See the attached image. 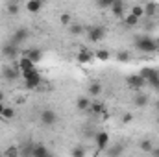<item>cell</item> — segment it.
I'll use <instances>...</instances> for the list:
<instances>
[{"instance_id": "6da1fadb", "label": "cell", "mask_w": 159, "mask_h": 157, "mask_svg": "<svg viewBox=\"0 0 159 157\" xmlns=\"http://www.w3.org/2000/svg\"><path fill=\"white\" fill-rule=\"evenodd\" d=\"M135 46L139 52H144V54H154L157 52V44H156V39H152L150 35H141L135 39Z\"/></svg>"}, {"instance_id": "7a4b0ae2", "label": "cell", "mask_w": 159, "mask_h": 157, "mask_svg": "<svg viewBox=\"0 0 159 157\" xmlns=\"http://www.w3.org/2000/svg\"><path fill=\"white\" fill-rule=\"evenodd\" d=\"M139 76L146 81V85H152L154 89H159V72L156 69H150V67H144L139 70Z\"/></svg>"}, {"instance_id": "3957f363", "label": "cell", "mask_w": 159, "mask_h": 157, "mask_svg": "<svg viewBox=\"0 0 159 157\" xmlns=\"http://www.w3.org/2000/svg\"><path fill=\"white\" fill-rule=\"evenodd\" d=\"M126 85L131 89V91H135V92H141V89L146 85V81L139 76V72L137 74H129V76H126Z\"/></svg>"}, {"instance_id": "277c9868", "label": "cell", "mask_w": 159, "mask_h": 157, "mask_svg": "<svg viewBox=\"0 0 159 157\" xmlns=\"http://www.w3.org/2000/svg\"><path fill=\"white\" fill-rule=\"evenodd\" d=\"M94 144H96V150L98 152H104L109 148V133L107 131H98L94 135Z\"/></svg>"}, {"instance_id": "5b68a950", "label": "cell", "mask_w": 159, "mask_h": 157, "mask_svg": "<svg viewBox=\"0 0 159 157\" xmlns=\"http://www.w3.org/2000/svg\"><path fill=\"white\" fill-rule=\"evenodd\" d=\"M39 120H41V124H44V126H54L57 122V115H56L54 109H43L39 115Z\"/></svg>"}, {"instance_id": "8992f818", "label": "cell", "mask_w": 159, "mask_h": 157, "mask_svg": "<svg viewBox=\"0 0 159 157\" xmlns=\"http://www.w3.org/2000/svg\"><path fill=\"white\" fill-rule=\"evenodd\" d=\"M28 37H30V30L28 28H17L15 30V34H13V39H11V44H22V43H26L28 41Z\"/></svg>"}, {"instance_id": "52a82bcc", "label": "cell", "mask_w": 159, "mask_h": 157, "mask_svg": "<svg viewBox=\"0 0 159 157\" xmlns=\"http://www.w3.org/2000/svg\"><path fill=\"white\" fill-rule=\"evenodd\" d=\"M87 35H89V39L93 41V43H100L106 37V28H102V26H91L87 30Z\"/></svg>"}, {"instance_id": "ba28073f", "label": "cell", "mask_w": 159, "mask_h": 157, "mask_svg": "<svg viewBox=\"0 0 159 157\" xmlns=\"http://www.w3.org/2000/svg\"><path fill=\"white\" fill-rule=\"evenodd\" d=\"M2 56L6 57V59H17L19 57V50H17V46L15 44H4L2 46Z\"/></svg>"}, {"instance_id": "9c48e42d", "label": "cell", "mask_w": 159, "mask_h": 157, "mask_svg": "<svg viewBox=\"0 0 159 157\" xmlns=\"http://www.w3.org/2000/svg\"><path fill=\"white\" fill-rule=\"evenodd\" d=\"M20 72H28V70H32V69H35V65L26 57V56H20V59H17V65H15Z\"/></svg>"}, {"instance_id": "30bf717a", "label": "cell", "mask_w": 159, "mask_h": 157, "mask_svg": "<svg viewBox=\"0 0 159 157\" xmlns=\"http://www.w3.org/2000/svg\"><path fill=\"white\" fill-rule=\"evenodd\" d=\"M109 11L115 15V17H124L126 15V4L122 0H113V6L109 7Z\"/></svg>"}, {"instance_id": "8fae6325", "label": "cell", "mask_w": 159, "mask_h": 157, "mask_svg": "<svg viewBox=\"0 0 159 157\" xmlns=\"http://www.w3.org/2000/svg\"><path fill=\"white\" fill-rule=\"evenodd\" d=\"M41 9H43V0H28V2H26V11H28V13L37 15Z\"/></svg>"}, {"instance_id": "7c38bea8", "label": "cell", "mask_w": 159, "mask_h": 157, "mask_svg": "<svg viewBox=\"0 0 159 157\" xmlns=\"http://www.w3.org/2000/svg\"><path fill=\"white\" fill-rule=\"evenodd\" d=\"M32 157H54L48 148L44 144H34V150H32Z\"/></svg>"}, {"instance_id": "4fadbf2b", "label": "cell", "mask_w": 159, "mask_h": 157, "mask_svg": "<svg viewBox=\"0 0 159 157\" xmlns=\"http://www.w3.org/2000/svg\"><path fill=\"white\" fill-rule=\"evenodd\" d=\"M4 78L7 81H15V79L20 78V70L17 67H6L4 69Z\"/></svg>"}, {"instance_id": "5bb4252c", "label": "cell", "mask_w": 159, "mask_h": 157, "mask_svg": "<svg viewBox=\"0 0 159 157\" xmlns=\"http://www.w3.org/2000/svg\"><path fill=\"white\" fill-rule=\"evenodd\" d=\"M24 56H26L34 65H35V63H39L41 59H43V52H41V48H30Z\"/></svg>"}, {"instance_id": "9a60e30c", "label": "cell", "mask_w": 159, "mask_h": 157, "mask_svg": "<svg viewBox=\"0 0 159 157\" xmlns=\"http://www.w3.org/2000/svg\"><path fill=\"white\" fill-rule=\"evenodd\" d=\"M139 20H141V19H137V17L131 15V13H126V15L122 17V22H124L126 28H135V26H139Z\"/></svg>"}, {"instance_id": "2e32d148", "label": "cell", "mask_w": 159, "mask_h": 157, "mask_svg": "<svg viewBox=\"0 0 159 157\" xmlns=\"http://www.w3.org/2000/svg\"><path fill=\"white\" fill-rule=\"evenodd\" d=\"M106 109V105H104V102H100V100H91V105H89V111L94 115V117H98L102 111Z\"/></svg>"}, {"instance_id": "e0dca14e", "label": "cell", "mask_w": 159, "mask_h": 157, "mask_svg": "<svg viewBox=\"0 0 159 157\" xmlns=\"http://www.w3.org/2000/svg\"><path fill=\"white\" fill-rule=\"evenodd\" d=\"M41 81H43V78H41V74H37V76H34V78L26 79V81H24V85H26V89L35 91V89H39V87H41Z\"/></svg>"}, {"instance_id": "ac0fdd59", "label": "cell", "mask_w": 159, "mask_h": 157, "mask_svg": "<svg viewBox=\"0 0 159 157\" xmlns=\"http://www.w3.org/2000/svg\"><path fill=\"white\" fill-rule=\"evenodd\" d=\"M89 105H91V98L89 96H80L78 102H76V109L78 111H89Z\"/></svg>"}, {"instance_id": "d6986e66", "label": "cell", "mask_w": 159, "mask_h": 157, "mask_svg": "<svg viewBox=\"0 0 159 157\" xmlns=\"http://www.w3.org/2000/svg\"><path fill=\"white\" fill-rule=\"evenodd\" d=\"M133 104H135L137 107H146V105H148V96H146L144 92H137L135 98H133Z\"/></svg>"}, {"instance_id": "ffe728a7", "label": "cell", "mask_w": 159, "mask_h": 157, "mask_svg": "<svg viewBox=\"0 0 159 157\" xmlns=\"http://www.w3.org/2000/svg\"><path fill=\"white\" fill-rule=\"evenodd\" d=\"M122 152H124V144H122V142H117L115 146L107 148V157H120Z\"/></svg>"}, {"instance_id": "44dd1931", "label": "cell", "mask_w": 159, "mask_h": 157, "mask_svg": "<svg viewBox=\"0 0 159 157\" xmlns=\"http://www.w3.org/2000/svg\"><path fill=\"white\" fill-rule=\"evenodd\" d=\"M6 11H7L9 15H19V11H20V6H19V2H15V0H9V2H6Z\"/></svg>"}, {"instance_id": "7402d4cb", "label": "cell", "mask_w": 159, "mask_h": 157, "mask_svg": "<svg viewBox=\"0 0 159 157\" xmlns=\"http://www.w3.org/2000/svg\"><path fill=\"white\" fill-rule=\"evenodd\" d=\"M93 57H94V54H91V52L85 50V48H81V50L78 52V61L80 63H89Z\"/></svg>"}, {"instance_id": "603a6c76", "label": "cell", "mask_w": 159, "mask_h": 157, "mask_svg": "<svg viewBox=\"0 0 159 157\" xmlns=\"http://www.w3.org/2000/svg\"><path fill=\"white\" fill-rule=\"evenodd\" d=\"M143 7H144V17H154L156 11H157V4H156V2H148V4H144Z\"/></svg>"}, {"instance_id": "cb8c5ba5", "label": "cell", "mask_w": 159, "mask_h": 157, "mask_svg": "<svg viewBox=\"0 0 159 157\" xmlns=\"http://www.w3.org/2000/svg\"><path fill=\"white\" fill-rule=\"evenodd\" d=\"M87 91H89V96H94V98H96V96H100V92H102V85H100L98 81H93Z\"/></svg>"}, {"instance_id": "d4e9b609", "label": "cell", "mask_w": 159, "mask_h": 157, "mask_svg": "<svg viewBox=\"0 0 159 157\" xmlns=\"http://www.w3.org/2000/svg\"><path fill=\"white\" fill-rule=\"evenodd\" d=\"M139 148H141V152H144V154H150V152L154 150V142H152L150 139H143V141L139 142Z\"/></svg>"}, {"instance_id": "484cf974", "label": "cell", "mask_w": 159, "mask_h": 157, "mask_svg": "<svg viewBox=\"0 0 159 157\" xmlns=\"http://www.w3.org/2000/svg\"><path fill=\"white\" fill-rule=\"evenodd\" d=\"M19 150H20V155H22V157H32V150H34V144H32V142L20 144V146H19Z\"/></svg>"}, {"instance_id": "4316f807", "label": "cell", "mask_w": 159, "mask_h": 157, "mask_svg": "<svg viewBox=\"0 0 159 157\" xmlns=\"http://www.w3.org/2000/svg\"><path fill=\"white\" fill-rule=\"evenodd\" d=\"M129 13H131V15H135L137 19H143V17H144V7H143V4H133Z\"/></svg>"}, {"instance_id": "83f0119b", "label": "cell", "mask_w": 159, "mask_h": 157, "mask_svg": "<svg viewBox=\"0 0 159 157\" xmlns=\"http://www.w3.org/2000/svg\"><path fill=\"white\" fill-rule=\"evenodd\" d=\"M4 157H20V150H19V146H7L6 148V152H4Z\"/></svg>"}, {"instance_id": "f1b7e54d", "label": "cell", "mask_w": 159, "mask_h": 157, "mask_svg": "<svg viewBox=\"0 0 159 157\" xmlns=\"http://www.w3.org/2000/svg\"><path fill=\"white\" fill-rule=\"evenodd\" d=\"M83 32H85V28H83L81 24H70V26H69V34H70V35H81Z\"/></svg>"}, {"instance_id": "f546056e", "label": "cell", "mask_w": 159, "mask_h": 157, "mask_svg": "<svg viewBox=\"0 0 159 157\" xmlns=\"http://www.w3.org/2000/svg\"><path fill=\"white\" fill-rule=\"evenodd\" d=\"M94 59H98V61H107V59H109V52L104 50V48H102V50H96V52H94Z\"/></svg>"}, {"instance_id": "4dcf8cb0", "label": "cell", "mask_w": 159, "mask_h": 157, "mask_svg": "<svg viewBox=\"0 0 159 157\" xmlns=\"http://www.w3.org/2000/svg\"><path fill=\"white\" fill-rule=\"evenodd\" d=\"M4 120H11V118H15V109L13 107H9V105H6V109H4V113H2V117Z\"/></svg>"}, {"instance_id": "1f68e13d", "label": "cell", "mask_w": 159, "mask_h": 157, "mask_svg": "<svg viewBox=\"0 0 159 157\" xmlns=\"http://www.w3.org/2000/svg\"><path fill=\"white\" fill-rule=\"evenodd\" d=\"M59 22H61L63 26H70V22H72V15H70V13H61V15H59Z\"/></svg>"}, {"instance_id": "d6a6232c", "label": "cell", "mask_w": 159, "mask_h": 157, "mask_svg": "<svg viewBox=\"0 0 159 157\" xmlns=\"http://www.w3.org/2000/svg\"><path fill=\"white\" fill-rule=\"evenodd\" d=\"M117 61L128 63V61H129V52H128V50H120L119 54H117Z\"/></svg>"}, {"instance_id": "836d02e7", "label": "cell", "mask_w": 159, "mask_h": 157, "mask_svg": "<svg viewBox=\"0 0 159 157\" xmlns=\"http://www.w3.org/2000/svg\"><path fill=\"white\" fill-rule=\"evenodd\" d=\"M70 154H72V157H85V148L83 146H74Z\"/></svg>"}, {"instance_id": "e575fe53", "label": "cell", "mask_w": 159, "mask_h": 157, "mask_svg": "<svg viewBox=\"0 0 159 157\" xmlns=\"http://www.w3.org/2000/svg\"><path fill=\"white\" fill-rule=\"evenodd\" d=\"M96 6H98V7H107V9H109V7L113 6V0H98Z\"/></svg>"}, {"instance_id": "d590c367", "label": "cell", "mask_w": 159, "mask_h": 157, "mask_svg": "<svg viewBox=\"0 0 159 157\" xmlns=\"http://www.w3.org/2000/svg\"><path fill=\"white\" fill-rule=\"evenodd\" d=\"M98 118H100V120H107V118H109V111H107V109H104V111L98 115Z\"/></svg>"}, {"instance_id": "8d00e7d4", "label": "cell", "mask_w": 159, "mask_h": 157, "mask_svg": "<svg viewBox=\"0 0 159 157\" xmlns=\"http://www.w3.org/2000/svg\"><path fill=\"white\" fill-rule=\"evenodd\" d=\"M131 113H126V115H122V122H131Z\"/></svg>"}, {"instance_id": "74e56055", "label": "cell", "mask_w": 159, "mask_h": 157, "mask_svg": "<svg viewBox=\"0 0 159 157\" xmlns=\"http://www.w3.org/2000/svg\"><path fill=\"white\" fill-rule=\"evenodd\" d=\"M150 155L152 157H159V146H154V150L150 152Z\"/></svg>"}, {"instance_id": "f35d334b", "label": "cell", "mask_w": 159, "mask_h": 157, "mask_svg": "<svg viewBox=\"0 0 159 157\" xmlns=\"http://www.w3.org/2000/svg\"><path fill=\"white\" fill-rule=\"evenodd\" d=\"M4 109H6V104H4V102H0V117H2V113H4Z\"/></svg>"}, {"instance_id": "ab89813d", "label": "cell", "mask_w": 159, "mask_h": 157, "mask_svg": "<svg viewBox=\"0 0 159 157\" xmlns=\"http://www.w3.org/2000/svg\"><path fill=\"white\" fill-rule=\"evenodd\" d=\"M0 102H4V92L0 91Z\"/></svg>"}, {"instance_id": "60d3db41", "label": "cell", "mask_w": 159, "mask_h": 157, "mask_svg": "<svg viewBox=\"0 0 159 157\" xmlns=\"http://www.w3.org/2000/svg\"><path fill=\"white\" fill-rule=\"evenodd\" d=\"M156 44H157V50H159V37L156 39Z\"/></svg>"}, {"instance_id": "b9f144b4", "label": "cell", "mask_w": 159, "mask_h": 157, "mask_svg": "<svg viewBox=\"0 0 159 157\" xmlns=\"http://www.w3.org/2000/svg\"><path fill=\"white\" fill-rule=\"evenodd\" d=\"M156 109H157V111H159V100H157V104H156Z\"/></svg>"}, {"instance_id": "7bdbcfd3", "label": "cell", "mask_w": 159, "mask_h": 157, "mask_svg": "<svg viewBox=\"0 0 159 157\" xmlns=\"http://www.w3.org/2000/svg\"><path fill=\"white\" fill-rule=\"evenodd\" d=\"M0 157H4V154H0Z\"/></svg>"}, {"instance_id": "ee69618b", "label": "cell", "mask_w": 159, "mask_h": 157, "mask_svg": "<svg viewBox=\"0 0 159 157\" xmlns=\"http://www.w3.org/2000/svg\"><path fill=\"white\" fill-rule=\"evenodd\" d=\"M157 124H159V117H157Z\"/></svg>"}]
</instances>
